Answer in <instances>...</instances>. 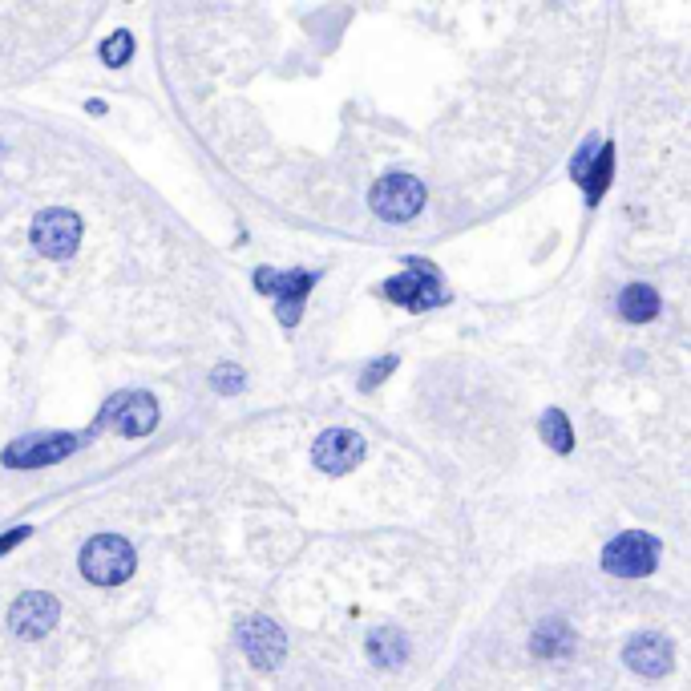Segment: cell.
<instances>
[{
  "label": "cell",
  "instance_id": "13",
  "mask_svg": "<svg viewBox=\"0 0 691 691\" xmlns=\"http://www.w3.org/2000/svg\"><path fill=\"white\" fill-rule=\"evenodd\" d=\"M619 312L631 320V324H647L659 316V295L647 287V283H631L623 295H619Z\"/></svg>",
  "mask_w": 691,
  "mask_h": 691
},
{
  "label": "cell",
  "instance_id": "8",
  "mask_svg": "<svg viewBox=\"0 0 691 691\" xmlns=\"http://www.w3.org/2000/svg\"><path fill=\"white\" fill-rule=\"evenodd\" d=\"M417 271H405V275H392L388 283H384V295L392 304H405V308H413V312H421V308H433L437 300H441V287H437V279H433V271L425 267V263H413Z\"/></svg>",
  "mask_w": 691,
  "mask_h": 691
},
{
  "label": "cell",
  "instance_id": "16",
  "mask_svg": "<svg viewBox=\"0 0 691 691\" xmlns=\"http://www.w3.org/2000/svg\"><path fill=\"white\" fill-rule=\"evenodd\" d=\"M607 178H611V146H603V154H599V166H595V174H582V182H586V194H590V203H595L599 194H603Z\"/></svg>",
  "mask_w": 691,
  "mask_h": 691
},
{
  "label": "cell",
  "instance_id": "21",
  "mask_svg": "<svg viewBox=\"0 0 691 691\" xmlns=\"http://www.w3.org/2000/svg\"><path fill=\"white\" fill-rule=\"evenodd\" d=\"M29 538V530H13V534H5V538H0V554H5V550H13L17 542H25Z\"/></svg>",
  "mask_w": 691,
  "mask_h": 691
},
{
  "label": "cell",
  "instance_id": "10",
  "mask_svg": "<svg viewBox=\"0 0 691 691\" xmlns=\"http://www.w3.org/2000/svg\"><path fill=\"white\" fill-rule=\"evenodd\" d=\"M312 283H316L312 271H291V275L259 271V275H255V287H259V291L279 295V320H283V324H295V320H300V304H304V295H308Z\"/></svg>",
  "mask_w": 691,
  "mask_h": 691
},
{
  "label": "cell",
  "instance_id": "15",
  "mask_svg": "<svg viewBox=\"0 0 691 691\" xmlns=\"http://www.w3.org/2000/svg\"><path fill=\"white\" fill-rule=\"evenodd\" d=\"M542 437H546V445H550L554 453H570V445H574V437H570V421H566L558 409H550V413L542 417Z\"/></svg>",
  "mask_w": 691,
  "mask_h": 691
},
{
  "label": "cell",
  "instance_id": "11",
  "mask_svg": "<svg viewBox=\"0 0 691 691\" xmlns=\"http://www.w3.org/2000/svg\"><path fill=\"white\" fill-rule=\"evenodd\" d=\"M239 647H243V655L255 663V667H279V659H283V651H287V639H283V631L271 623V619H251L243 631H239Z\"/></svg>",
  "mask_w": 691,
  "mask_h": 691
},
{
  "label": "cell",
  "instance_id": "7",
  "mask_svg": "<svg viewBox=\"0 0 691 691\" xmlns=\"http://www.w3.org/2000/svg\"><path fill=\"white\" fill-rule=\"evenodd\" d=\"M57 615H61V607H57L53 595H45V590H29V595H21V599L13 603L9 627H13L21 639H41V635L53 631Z\"/></svg>",
  "mask_w": 691,
  "mask_h": 691
},
{
  "label": "cell",
  "instance_id": "5",
  "mask_svg": "<svg viewBox=\"0 0 691 691\" xmlns=\"http://www.w3.org/2000/svg\"><path fill=\"white\" fill-rule=\"evenodd\" d=\"M33 243L45 259H69L81 243V219L73 211H45L33 223Z\"/></svg>",
  "mask_w": 691,
  "mask_h": 691
},
{
  "label": "cell",
  "instance_id": "19",
  "mask_svg": "<svg viewBox=\"0 0 691 691\" xmlns=\"http://www.w3.org/2000/svg\"><path fill=\"white\" fill-rule=\"evenodd\" d=\"M392 368H397V360H392V356L376 360V364H372V372H364V376H360V388H364V392H368V388H376V384H380V380H384Z\"/></svg>",
  "mask_w": 691,
  "mask_h": 691
},
{
  "label": "cell",
  "instance_id": "4",
  "mask_svg": "<svg viewBox=\"0 0 691 691\" xmlns=\"http://www.w3.org/2000/svg\"><path fill=\"white\" fill-rule=\"evenodd\" d=\"M81 445H85V437H77V433H37V437H25V441L9 445L5 461L17 465V469H37V465H53V461L69 457Z\"/></svg>",
  "mask_w": 691,
  "mask_h": 691
},
{
  "label": "cell",
  "instance_id": "3",
  "mask_svg": "<svg viewBox=\"0 0 691 691\" xmlns=\"http://www.w3.org/2000/svg\"><path fill=\"white\" fill-rule=\"evenodd\" d=\"M659 562V542L643 530H627L619 534L607 550H603V566L619 578H639V574H651Z\"/></svg>",
  "mask_w": 691,
  "mask_h": 691
},
{
  "label": "cell",
  "instance_id": "14",
  "mask_svg": "<svg viewBox=\"0 0 691 691\" xmlns=\"http://www.w3.org/2000/svg\"><path fill=\"white\" fill-rule=\"evenodd\" d=\"M368 655H372L380 667H397V663L409 655V639H405L397 627H376L372 639H368Z\"/></svg>",
  "mask_w": 691,
  "mask_h": 691
},
{
  "label": "cell",
  "instance_id": "18",
  "mask_svg": "<svg viewBox=\"0 0 691 691\" xmlns=\"http://www.w3.org/2000/svg\"><path fill=\"white\" fill-rule=\"evenodd\" d=\"M102 57H106L110 65H122V61H130V33H114V41H106Z\"/></svg>",
  "mask_w": 691,
  "mask_h": 691
},
{
  "label": "cell",
  "instance_id": "2",
  "mask_svg": "<svg viewBox=\"0 0 691 691\" xmlns=\"http://www.w3.org/2000/svg\"><path fill=\"white\" fill-rule=\"evenodd\" d=\"M425 207V186L413 174H384L372 186V211L384 223H409Z\"/></svg>",
  "mask_w": 691,
  "mask_h": 691
},
{
  "label": "cell",
  "instance_id": "20",
  "mask_svg": "<svg viewBox=\"0 0 691 691\" xmlns=\"http://www.w3.org/2000/svg\"><path fill=\"white\" fill-rule=\"evenodd\" d=\"M243 384V376H239V368H231V364H223L219 372H215V388L219 392H235Z\"/></svg>",
  "mask_w": 691,
  "mask_h": 691
},
{
  "label": "cell",
  "instance_id": "17",
  "mask_svg": "<svg viewBox=\"0 0 691 691\" xmlns=\"http://www.w3.org/2000/svg\"><path fill=\"white\" fill-rule=\"evenodd\" d=\"M534 647H538V651H566V647H570V635H566L558 623H546L542 635L534 639Z\"/></svg>",
  "mask_w": 691,
  "mask_h": 691
},
{
  "label": "cell",
  "instance_id": "9",
  "mask_svg": "<svg viewBox=\"0 0 691 691\" xmlns=\"http://www.w3.org/2000/svg\"><path fill=\"white\" fill-rule=\"evenodd\" d=\"M312 457H316V465H320L324 473H348V469H356L360 457H364V437L352 433V429H328V433L316 441Z\"/></svg>",
  "mask_w": 691,
  "mask_h": 691
},
{
  "label": "cell",
  "instance_id": "6",
  "mask_svg": "<svg viewBox=\"0 0 691 691\" xmlns=\"http://www.w3.org/2000/svg\"><path fill=\"white\" fill-rule=\"evenodd\" d=\"M102 425L118 429L122 437H146L158 425V405H154L150 392H126V397H118L102 413Z\"/></svg>",
  "mask_w": 691,
  "mask_h": 691
},
{
  "label": "cell",
  "instance_id": "1",
  "mask_svg": "<svg viewBox=\"0 0 691 691\" xmlns=\"http://www.w3.org/2000/svg\"><path fill=\"white\" fill-rule=\"evenodd\" d=\"M134 546L118 534H97L85 550H81V574L93 586H118L134 574Z\"/></svg>",
  "mask_w": 691,
  "mask_h": 691
},
{
  "label": "cell",
  "instance_id": "12",
  "mask_svg": "<svg viewBox=\"0 0 691 691\" xmlns=\"http://www.w3.org/2000/svg\"><path fill=\"white\" fill-rule=\"evenodd\" d=\"M627 667H635V671L647 675V679L663 675V671L671 667V643H667L663 635H655V631L635 635V639L627 643Z\"/></svg>",
  "mask_w": 691,
  "mask_h": 691
}]
</instances>
